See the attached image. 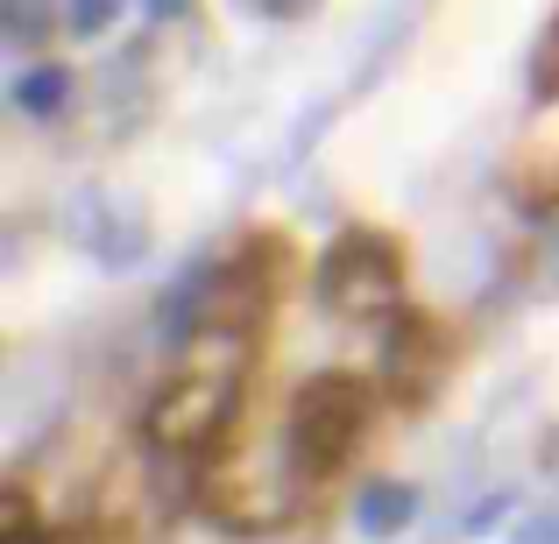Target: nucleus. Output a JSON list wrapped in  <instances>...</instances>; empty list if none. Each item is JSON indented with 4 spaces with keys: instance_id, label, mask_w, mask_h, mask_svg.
Listing matches in <instances>:
<instances>
[{
    "instance_id": "1",
    "label": "nucleus",
    "mask_w": 559,
    "mask_h": 544,
    "mask_svg": "<svg viewBox=\"0 0 559 544\" xmlns=\"http://www.w3.org/2000/svg\"><path fill=\"white\" fill-rule=\"evenodd\" d=\"M234 410H241V354L213 361L205 347H185V367L150 403V446L170 460H199L234 432Z\"/></svg>"
},
{
    "instance_id": "2",
    "label": "nucleus",
    "mask_w": 559,
    "mask_h": 544,
    "mask_svg": "<svg viewBox=\"0 0 559 544\" xmlns=\"http://www.w3.org/2000/svg\"><path fill=\"white\" fill-rule=\"evenodd\" d=\"M361 424H369V389L355 375H312L290 396L284 418V452L298 474H333V467L355 452Z\"/></svg>"
},
{
    "instance_id": "3",
    "label": "nucleus",
    "mask_w": 559,
    "mask_h": 544,
    "mask_svg": "<svg viewBox=\"0 0 559 544\" xmlns=\"http://www.w3.org/2000/svg\"><path fill=\"white\" fill-rule=\"evenodd\" d=\"M319 298L341 318L396 312V304H404V255H396V241H382L369 227L341 233V241L326 247V262H319Z\"/></svg>"
},
{
    "instance_id": "4",
    "label": "nucleus",
    "mask_w": 559,
    "mask_h": 544,
    "mask_svg": "<svg viewBox=\"0 0 559 544\" xmlns=\"http://www.w3.org/2000/svg\"><path fill=\"white\" fill-rule=\"evenodd\" d=\"M404 367H418V396L439 382V367H447V340H439L432 318H396V333H390V382H404Z\"/></svg>"
},
{
    "instance_id": "5",
    "label": "nucleus",
    "mask_w": 559,
    "mask_h": 544,
    "mask_svg": "<svg viewBox=\"0 0 559 544\" xmlns=\"http://www.w3.org/2000/svg\"><path fill=\"white\" fill-rule=\"evenodd\" d=\"M411 509H418V495H411L404 481H376V488H361L355 523H361V537H396L411 523Z\"/></svg>"
},
{
    "instance_id": "6",
    "label": "nucleus",
    "mask_w": 559,
    "mask_h": 544,
    "mask_svg": "<svg viewBox=\"0 0 559 544\" xmlns=\"http://www.w3.org/2000/svg\"><path fill=\"white\" fill-rule=\"evenodd\" d=\"M64 99H71V71L64 64H36V71H22V78H14V107L36 113V121H57V113H64Z\"/></svg>"
},
{
    "instance_id": "7",
    "label": "nucleus",
    "mask_w": 559,
    "mask_h": 544,
    "mask_svg": "<svg viewBox=\"0 0 559 544\" xmlns=\"http://www.w3.org/2000/svg\"><path fill=\"white\" fill-rule=\"evenodd\" d=\"M8 36L14 43H36L43 36V0H8Z\"/></svg>"
},
{
    "instance_id": "8",
    "label": "nucleus",
    "mask_w": 559,
    "mask_h": 544,
    "mask_svg": "<svg viewBox=\"0 0 559 544\" xmlns=\"http://www.w3.org/2000/svg\"><path fill=\"white\" fill-rule=\"evenodd\" d=\"M107 8L114 0H71V28H79V36H99V28H107Z\"/></svg>"
},
{
    "instance_id": "9",
    "label": "nucleus",
    "mask_w": 559,
    "mask_h": 544,
    "mask_svg": "<svg viewBox=\"0 0 559 544\" xmlns=\"http://www.w3.org/2000/svg\"><path fill=\"white\" fill-rule=\"evenodd\" d=\"M510 544H559V517H532V523H518V537Z\"/></svg>"
},
{
    "instance_id": "10",
    "label": "nucleus",
    "mask_w": 559,
    "mask_h": 544,
    "mask_svg": "<svg viewBox=\"0 0 559 544\" xmlns=\"http://www.w3.org/2000/svg\"><path fill=\"white\" fill-rule=\"evenodd\" d=\"M142 8H150V14H164V22H170V14H191L199 0H142Z\"/></svg>"
},
{
    "instance_id": "11",
    "label": "nucleus",
    "mask_w": 559,
    "mask_h": 544,
    "mask_svg": "<svg viewBox=\"0 0 559 544\" xmlns=\"http://www.w3.org/2000/svg\"><path fill=\"white\" fill-rule=\"evenodd\" d=\"M255 8H262V14H305L312 0H255Z\"/></svg>"
}]
</instances>
